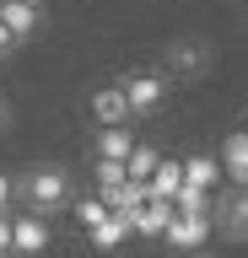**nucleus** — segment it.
Here are the masks:
<instances>
[{"instance_id":"nucleus-1","label":"nucleus","mask_w":248,"mask_h":258,"mask_svg":"<svg viewBox=\"0 0 248 258\" xmlns=\"http://www.w3.org/2000/svg\"><path fill=\"white\" fill-rule=\"evenodd\" d=\"M17 194H22V205L38 210V215H60V210L70 205V172L65 167H33V172H22L17 177Z\"/></svg>"},{"instance_id":"nucleus-2","label":"nucleus","mask_w":248,"mask_h":258,"mask_svg":"<svg viewBox=\"0 0 248 258\" xmlns=\"http://www.w3.org/2000/svg\"><path fill=\"white\" fill-rule=\"evenodd\" d=\"M162 242H167V247H178V253H194V247H205V242H211V215H189V210H178V215L167 221Z\"/></svg>"},{"instance_id":"nucleus-3","label":"nucleus","mask_w":248,"mask_h":258,"mask_svg":"<svg viewBox=\"0 0 248 258\" xmlns=\"http://www.w3.org/2000/svg\"><path fill=\"white\" fill-rule=\"evenodd\" d=\"M124 92H130V113L135 118H146L167 102V81L157 70H140V76H124Z\"/></svg>"},{"instance_id":"nucleus-4","label":"nucleus","mask_w":248,"mask_h":258,"mask_svg":"<svg viewBox=\"0 0 248 258\" xmlns=\"http://www.w3.org/2000/svg\"><path fill=\"white\" fill-rule=\"evenodd\" d=\"M216 221H221V231H227V237L248 242V183H243V188H232V194H221Z\"/></svg>"},{"instance_id":"nucleus-5","label":"nucleus","mask_w":248,"mask_h":258,"mask_svg":"<svg viewBox=\"0 0 248 258\" xmlns=\"http://www.w3.org/2000/svg\"><path fill=\"white\" fill-rule=\"evenodd\" d=\"M173 215H178V205H173V199H162V194H151L146 205L135 210V231H140V237H162Z\"/></svg>"},{"instance_id":"nucleus-6","label":"nucleus","mask_w":248,"mask_h":258,"mask_svg":"<svg viewBox=\"0 0 248 258\" xmlns=\"http://www.w3.org/2000/svg\"><path fill=\"white\" fill-rule=\"evenodd\" d=\"M92 113H97V124H124V118H130V92H124V81L92 92Z\"/></svg>"},{"instance_id":"nucleus-7","label":"nucleus","mask_w":248,"mask_h":258,"mask_svg":"<svg viewBox=\"0 0 248 258\" xmlns=\"http://www.w3.org/2000/svg\"><path fill=\"white\" fill-rule=\"evenodd\" d=\"M17 253H43L49 247V226H43V215L38 210H27V215H17Z\"/></svg>"},{"instance_id":"nucleus-8","label":"nucleus","mask_w":248,"mask_h":258,"mask_svg":"<svg viewBox=\"0 0 248 258\" xmlns=\"http://www.w3.org/2000/svg\"><path fill=\"white\" fill-rule=\"evenodd\" d=\"M0 16H6V27L17 32L22 43L38 32V6H33V0H0Z\"/></svg>"},{"instance_id":"nucleus-9","label":"nucleus","mask_w":248,"mask_h":258,"mask_svg":"<svg viewBox=\"0 0 248 258\" xmlns=\"http://www.w3.org/2000/svg\"><path fill=\"white\" fill-rule=\"evenodd\" d=\"M130 231H135V221L124 215V210H114V215H103L97 226H86V237L97 242V247H119V242L130 237Z\"/></svg>"},{"instance_id":"nucleus-10","label":"nucleus","mask_w":248,"mask_h":258,"mask_svg":"<svg viewBox=\"0 0 248 258\" xmlns=\"http://www.w3.org/2000/svg\"><path fill=\"white\" fill-rule=\"evenodd\" d=\"M97 156L130 161V156H135V135H124V124H103V135H97Z\"/></svg>"},{"instance_id":"nucleus-11","label":"nucleus","mask_w":248,"mask_h":258,"mask_svg":"<svg viewBox=\"0 0 248 258\" xmlns=\"http://www.w3.org/2000/svg\"><path fill=\"white\" fill-rule=\"evenodd\" d=\"M151 194H162V199H173V194L183 188V161H157V172L146 177Z\"/></svg>"},{"instance_id":"nucleus-12","label":"nucleus","mask_w":248,"mask_h":258,"mask_svg":"<svg viewBox=\"0 0 248 258\" xmlns=\"http://www.w3.org/2000/svg\"><path fill=\"white\" fill-rule=\"evenodd\" d=\"M173 205L189 210V215H211V188H200V183H189V177H183V188L173 194Z\"/></svg>"},{"instance_id":"nucleus-13","label":"nucleus","mask_w":248,"mask_h":258,"mask_svg":"<svg viewBox=\"0 0 248 258\" xmlns=\"http://www.w3.org/2000/svg\"><path fill=\"white\" fill-rule=\"evenodd\" d=\"M227 172L237 183H248V135H232L227 140Z\"/></svg>"},{"instance_id":"nucleus-14","label":"nucleus","mask_w":248,"mask_h":258,"mask_svg":"<svg viewBox=\"0 0 248 258\" xmlns=\"http://www.w3.org/2000/svg\"><path fill=\"white\" fill-rule=\"evenodd\" d=\"M183 177H189V183H200V188H211L221 172H216V161H211V156H189V161H183Z\"/></svg>"},{"instance_id":"nucleus-15","label":"nucleus","mask_w":248,"mask_h":258,"mask_svg":"<svg viewBox=\"0 0 248 258\" xmlns=\"http://www.w3.org/2000/svg\"><path fill=\"white\" fill-rule=\"evenodd\" d=\"M157 161H162V156H157L151 145H135V156H130V177H151V172H157Z\"/></svg>"},{"instance_id":"nucleus-16","label":"nucleus","mask_w":248,"mask_h":258,"mask_svg":"<svg viewBox=\"0 0 248 258\" xmlns=\"http://www.w3.org/2000/svg\"><path fill=\"white\" fill-rule=\"evenodd\" d=\"M103 215H114V210H108V199H81V226H97Z\"/></svg>"},{"instance_id":"nucleus-17","label":"nucleus","mask_w":248,"mask_h":258,"mask_svg":"<svg viewBox=\"0 0 248 258\" xmlns=\"http://www.w3.org/2000/svg\"><path fill=\"white\" fill-rule=\"evenodd\" d=\"M0 253H17V226H11V215H0Z\"/></svg>"},{"instance_id":"nucleus-18","label":"nucleus","mask_w":248,"mask_h":258,"mask_svg":"<svg viewBox=\"0 0 248 258\" xmlns=\"http://www.w3.org/2000/svg\"><path fill=\"white\" fill-rule=\"evenodd\" d=\"M17 43H22V38L6 27V16H0V59H6V54H17Z\"/></svg>"},{"instance_id":"nucleus-19","label":"nucleus","mask_w":248,"mask_h":258,"mask_svg":"<svg viewBox=\"0 0 248 258\" xmlns=\"http://www.w3.org/2000/svg\"><path fill=\"white\" fill-rule=\"evenodd\" d=\"M178 64H183V70H200V54H194V43H183V48H178Z\"/></svg>"},{"instance_id":"nucleus-20","label":"nucleus","mask_w":248,"mask_h":258,"mask_svg":"<svg viewBox=\"0 0 248 258\" xmlns=\"http://www.w3.org/2000/svg\"><path fill=\"white\" fill-rule=\"evenodd\" d=\"M11 194H17V183H11V177H0V215H6V205H11Z\"/></svg>"},{"instance_id":"nucleus-21","label":"nucleus","mask_w":248,"mask_h":258,"mask_svg":"<svg viewBox=\"0 0 248 258\" xmlns=\"http://www.w3.org/2000/svg\"><path fill=\"white\" fill-rule=\"evenodd\" d=\"M6 118H11V113H6V102H0V129H6Z\"/></svg>"},{"instance_id":"nucleus-22","label":"nucleus","mask_w":248,"mask_h":258,"mask_svg":"<svg viewBox=\"0 0 248 258\" xmlns=\"http://www.w3.org/2000/svg\"><path fill=\"white\" fill-rule=\"evenodd\" d=\"M33 6H43V0H33Z\"/></svg>"}]
</instances>
